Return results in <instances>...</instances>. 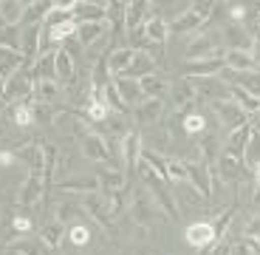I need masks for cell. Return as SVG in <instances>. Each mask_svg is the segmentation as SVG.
Instances as JSON below:
<instances>
[{
  "label": "cell",
  "instance_id": "obj_1",
  "mask_svg": "<svg viewBox=\"0 0 260 255\" xmlns=\"http://www.w3.org/2000/svg\"><path fill=\"white\" fill-rule=\"evenodd\" d=\"M139 170L144 173V184H147V190H153V199H156V204L161 207V213L167 218H173V221H178V204H176V196L167 190V182H164L158 173H153L144 162H139Z\"/></svg>",
  "mask_w": 260,
  "mask_h": 255
},
{
  "label": "cell",
  "instance_id": "obj_2",
  "mask_svg": "<svg viewBox=\"0 0 260 255\" xmlns=\"http://www.w3.org/2000/svg\"><path fill=\"white\" fill-rule=\"evenodd\" d=\"M77 133H79V145H82V156L85 159H91V162H96V164H113L102 133L88 131V128H85V122L77 125ZM113 167H116V164H113Z\"/></svg>",
  "mask_w": 260,
  "mask_h": 255
},
{
  "label": "cell",
  "instance_id": "obj_3",
  "mask_svg": "<svg viewBox=\"0 0 260 255\" xmlns=\"http://www.w3.org/2000/svg\"><path fill=\"white\" fill-rule=\"evenodd\" d=\"M34 85H31V77H28V68H17L12 77L6 79V91H3V105H20L26 102V97H31Z\"/></svg>",
  "mask_w": 260,
  "mask_h": 255
},
{
  "label": "cell",
  "instance_id": "obj_4",
  "mask_svg": "<svg viewBox=\"0 0 260 255\" xmlns=\"http://www.w3.org/2000/svg\"><path fill=\"white\" fill-rule=\"evenodd\" d=\"M184 241H187L189 249H207L218 241V233H215V224L209 218H201V221L187 224L184 230Z\"/></svg>",
  "mask_w": 260,
  "mask_h": 255
},
{
  "label": "cell",
  "instance_id": "obj_5",
  "mask_svg": "<svg viewBox=\"0 0 260 255\" xmlns=\"http://www.w3.org/2000/svg\"><path fill=\"white\" fill-rule=\"evenodd\" d=\"M142 133L139 131H127L119 142V159H122V167L127 173L139 170V162H142Z\"/></svg>",
  "mask_w": 260,
  "mask_h": 255
},
{
  "label": "cell",
  "instance_id": "obj_6",
  "mask_svg": "<svg viewBox=\"0 0 260 255\" xmlns=\"http://www.w3.org/2000/svg\"><path fill=\"white\" fill-rule=\"evenodd\" d=\"M223 57H212V60H192L184 63V79H207V77H218L223 71Z\"/></svg>",
  "mask_w": 260,
  "mask_h": 255
},
{
  "label": "cell",
  "instance_id": "obj_7",
  "mask_svg": "<svg viewBox=\"0 0 260 255\" xmlns=\"http://www.w3.org/2000/svg\"><path fill=\"white\" fill-rule=\"evenodd\" d=\"M209 105H212L215 117L221 119V125H223V128H229V131H235V128H241L243 122H249L246 114H243L232 99H218V102H209Z\"/></svg>",
  "mask_w": 260,
  "mask_h": 255
},
{
  "label": "cell",
  "instance_id": "obj_8",
  "mask_svg": "<svg viewBox=\"0 0 260 255\" xmlns=\"http://www.w3.org/2000/svg\"><path fill=\"white\" fill-rule=\"evenodd\" d=\"M218 40H221V34L195 37L192 43L187 46V63H192V60H212V57H221V51H218Z\"/></svg>",
  "mask_w": 260,
  "mask_h": 255
},
{
  "label": "cell",
  "instance_id": "obj_9",
  "mask_svg": "<svg viewBox=\"0 0 260 255\" xmlns=\"http://www.w3.org/2000/svg\"><path fill=\"white\" fill-rule=\"evenodd\" d=\"M133 213H136V221L144 224V227H150L156 218H164L161 207L156 202H150L144 190H136V196H133Z\"/></svg>",
  "mask_w": 260,
  "mask_h": 255
},
{
  "label": "cell",
  "instance_id": "obj_10",
  "mask_svg": "<svg viewBox=\"0 0 260 255\" xmlns=\"http://www.w3.org/2000/svg\"><path fill=\"white\" fill-rule=\"evenodd\" d=\"M198 97H207L209 102L218 99H229V82H221L218 77H207V79H189Z\"/></svg>",
  "mask_w": 260,
  "mask_h": 255
},
{
  "label": "cell",
  "instance_id": "obj_11",
  "mask_svg": "<svg viewBox=\"0 0 260 255\" xmlns=\"http://www.w3.org/2000/svg\"><path fill=\"white\" fill-rule=\"evenodd\" d=\"M150 9H153L150 3H124V32L127 34H142Z\"/></svg>",
  "mask_w": 260,
  "mask_h": 255
},
{
  "label": "cell",
  "instance_id": "obj_12",
  "mask_svg": "<svg viewBox=\"0 0 260 255\" xmlns=\"http://www.w3.org/2000/svg\"><path fill=\"white\" fill-rule=\"evenodd\" d=\"M150 74H156V60L150 57L144 48H139L136 51V57H133V63H130L127 68H124V74H119V77H127V79H144V77H150Z\"/></svg>",
  "mask_w": 260,
  "mask_h": 255
},
{
  "label": "cell",
  "instance_id": "obj_13",
  "mask_svg": "<svg viewBox=\"0 0 260 255\" xmlns=\"http://www.w3.org/2000/svg\"><path fill=\"white\" fill-rule=\"evenodd\" d=\"M43 193H46L43 173H31V170H28L26 182H23V187H20V193H17V204H37L40 199H43Z\"/></svg>",
  "mask_w": 260,
  "mask_h": 255
},
{
  "label": "cell",
  "instance_id": "obj_14",
  "mask_svg": "<svg viewBox=\"0 0 260 255\" xmlns=\"http://www.w3.org/2000/svg\"><path fill=\"white\" fill-rule=\"evenodd\" d=\"M144 37H147L150 43H156V46L161 48V54H164V46H167V37H170L167 17H161V14H150L147 23H144Z\"/></svg>",
  "mask_w": 260,
  "mask_h": 255
},
{
  "label": "cell",
  "instance_id": "obj_15",
  "mask_svg": "<svg viewBox=\"0 0 260 255\" xmlns=\"http://www.w3.org/2000/svg\"><path fill=\"white\" fill-rule=\"evenodd\" d=\"M223 57V66L229 68V71H238V74H249L257 68V63H254L252 51H241V48H226V51L221 54Z\"/></svg>",
  "mask_w": 260,
  "mask_h": 255
},
{
  "label": "cell",
  "instance_id": "obj_16",
  "mask_svg": "<svg viewBox=\"0 0 260 255\" xmlns=\"http://www.w3.org/2000/svg\"><path fill=\"white\" fill-rule=\"evenodd\" d=\"M28 77H31V85L37 82H57V71H54V51L40 54L34 60V66L28 68Z\"/></svg>",
  "mask_w": 260,
  "mask_h": 255
},
{
  "label": "cell",
  "instance_id": "obj_17",
  "mask_svg": "<svg viewBox=\"0 0 260 255\" xmlns=\"http://www.w3.org/2000/svg\"><path fill=\"white\" fill-rule=\"evenodd\" d=\"M54 71H57V82H74L77 79V63L65 46L54 51Z\"/></svg>",
  "mask_w": 260,
  "mask_h": 255
},
{
  "label": "cell",
  "instance_id": "obj_18",
  "mask_svg": "<svg viewBox=\"0 0 260 255\" xmlns=\"http://www.w3.org/2000/svg\"><path fill=\"white\" fill-rule=\"evenodd\" d=\"M133 57H136V48L133 46L113 48V51H108V57H105V68H108L111 77H119V74H124V68L133 63Z\"/></svg>",
  "mask_w": 260,
  "mask_h": 255
},
{
  "label": "cell",
  "instance_id": "obj_19",
  "mask_svg": "<svg viewBox=\"0 0 260 255\" xmlns=\"http://www.w3.org/2000/svg\"><path fill=\"white\" fill-rule=\"evenodd\" d=\"M108 32H111L108 23H77V40L85 48H93L102 37H108Z\"/></svg>",
  "mask_w": 260,
  "mask_h": 255
},
{
  "label": "cell",
  "instance_id": "obj_20",
  "mask_svg": "<svg viewBox=\"0 0 260 255\" xmlns=\"http://www.w3.org/2000/svg\"><path fill=\"white\" fill-rule=\"evenodd\" d=\"M252 128H254L252 122H243L241 128L229 131V142H226V151L223 153H229L232 159H241L243 162V151H246V142H249V136H252Z\"/></svg>",
  "mask_w": 260,
  "mask_h": 255
},
{
  "label": "cell",
  "instance_id": "obj_21",
  "mask_svg": "<svg viewBox=\"0 0 260 255\" xmlns=\"http://www.w3.org/2000/svg\"><path fill=\"white\" fill-rule=\"evenodd\" d=\"M54 190H59V193H82V196H88V193H96V190H99V179L96 176L62 179V182L54 184Z\"/></svg>",
  "mask_w": 260,
  "mask_h": 255
},
{
  "label": "cell",
  "instance_id": "obj_22",
  "mask_svg": "<svg viewBox=\"0 0 260 255\" xmlns=\"http://www.w3.org/2000/svg\"><path fill=\"white\" fill-rule=\"evenodd\" d=\"M113 85H116L119 91V99H122L124 105H142L144 102V91L142 85L136 82V79H127V77H113Z\"/></svg>",
  "mask_w": 260,
  "mask_h": 255
},
{
  "label": "cell",
  "instance_id": "obj_23",
  "mask_svg": "<svg viewBox=\"0 0 260 255\" xmlns=\"http://www.w3.org/2000/svg\"><path fill=\"white\" fill-rule=\"evenodd\" d=\"M215 176L223 179V182H241L243 162H241V159H232L229 153H221L218 162H215Z\"/></svg>",
  "mask_w": 260,
  "mask_h": 255
},
{
  "label": "cell",
  "instance_id": "obj_24",
  "mask_svg": "<svg viewBox=\"0 0 260 255\" xmlns=\"http://www.w3.org/2000/svg\"><path fill=\"white\" fill-rule=\"evenodd\" d=\"M77 23H108V3H77Z\"/></svg>",
  "mask_w": 260,
  "mask_h": 255
},
{
  "label": "cell",
  "instance_id": "obj_25",
  "mask_svg": "<svg viewBox=\"0 0 260 255\" xmlns=\"http://www.w3.org/2000/svg\"><path fill=\"white\" fill-rule=\"evenodd\" d=\"M187 167H189V179L187 182L192 184L201 196H212V187H209V167L204 162H187Z\"/></svg>",
  "mask_w": 260,
  "mask_h": 255
},
{
  "label": "cell",
  "instance_id": "obj_26",
  "mask_svg": "<svg viewBox=\"0 0 260 255\" xmlns=\"http://www.w3.org/2000/svg\"><path fill=\"white\" fill-rule=\"evenodd\" d=\"M204 23H207V17H204V14H198L192 6H189V12H184L181 17H176V20H170V32L189 34V32H195V29H201Z\"/></svg>",
  "mask_w": 260,
  "mask_h": 255
},
{
  "label": "cell",
  "instance_id": "obj_27",
  "mask_svg": "<svg viewBox=\"0 0 260 255\" xmlns=\"http://www.w3.org/2000/svg\"><path fill=\"white\" fill-rule=\"evenodd\" d=\"M26 9H28V3H23V0H3L0 3V17H3L6 26H23Z\"/></svg>",
  "mask_w": 260,
  "mask_h": 255
},
{
  "label": "cell",
  "instance_id": "obj_28",
  "mask_svg": "<svg viewBox=\"0 0 260 255\" xmlns=\"http://www.w3.org/2000/svg\"><path fill=\"white\" fill-rule=\"evenodd\" d=\"M170 97H173V105H176V108H184V105L195 102L198 94H195L192 82L181 77V79H176V82H170Z\"/></svg>",
  "mask_w": 260,
  "mask_h": 255
},
{
  "label": "cell",
  "instance_id": "obj_29",
  "mask_svg": "<svg viewBox=\"0 0 260 255\" xmlns=\"http://www.w3.org/2000/svg\"><path fill=\"white\" fill-rule=\"evenodd\" d=\"M82 207L91 213V218L99 224V227L105 230V233H111V216L105 213V207H102V199L96 196V193H88V196L82 199Z\"/></svg>",
  "mask_w": 260,
  "mask_h": 255
},
{
  "label": "cell",
  "instance_id": "obj_30",
  "mask_svg": "<svg viewBox=\"0 0 260 255\" xmlns=\"http://www.w3.org/2000/svg\"><path fill=\"white\" fill-rule=\"evenodd\" d=\"M229 99H232V102L238 105L246 117H249V114H257L260 111V99L252 97V94H246L241 85H235V82H229Z\"/></svg>",
  "mask_w": 260,
  "mask_h": 255
},
{
  "label": "cell",
  "instance_id": "obj_31",
  "mask_svg": "<svg viewBox=\"0 0 260 255\" xmlns=\"http://www.w3.org/2000/svg\"><path fill=\"white\" fill-rule=\"evenodd\" d=\"M139 85H142V91H144V99H161L170 91V82L164 77H158V74H150V77L139 79Z\"/></svg>",
  "mask_w": 260,
  "mask_h": 255
},
{
  "label": "cell",
  "instance_id": "obj_32",
  "mask_svg": "<svg viewBox=\"0 0 260 255\" xmlns=\"http://www.w3.org/2000/svg\"><path fill=\"white\" fill-rule=\"evenodd\" d=\"M164 114V99H144L136 111L139 125H150V122H158Z\"/></svg>",
  "mask_w": 260,
  "mask_h": 255
},
{
  "label": "cell",
  "instance_id": "obj_33",
  "mask_svg": "<svg viewBox=\"0 0 260 255\" xmlns=\"http://www.w3.org/2000/svg\"><path fill=\"white\" fill-rule=\"evenodd\" d=\"M96 179H99V184H105V190H122L124 187V170L113 167V164H102Z\"/></svg>",
  "mask_w": 260,
  "mask_h": 255
},
{
  "label": "cell",
  "instance_id": "obj_34",
  "mask_svg": "<svg viewBox=\"0 0 260 255\" xmlns=\"http://www.w3.org/2000/svg\"><path fill=\"white\" fill-rule=\"evenodd\" d=\"M223 37L232 43L229 48H241V51H249V48H252V34H249L241 23H229V29L223 32Z\"/></svg>",
  "mask_w": 260,
  "mask_h": 255
},
{
  "label": "cell",
  "instance_id": "obj_35",
  "mask_svg": "<svg viewBox=\"0 0 260 255\" xmlns=\"http://www.w3.org/2000/svg\"><path fill=\"white\" fill-rule=\"evenodd\" d=\"M20 159L28 164V170L31 173H43V162H46V153H43V145L40 142H31L26 145L23 151H20Z\"/></svg>",
  "mask_w": 260,
  "mask_h": 255
},
{
  "label": "cell",
  "instance_id": "obj_36",
  "mask_svg": "<svg viewBox=\"0 0 260 255\" xmlns=\"http://www.w3.org/2000/svg\"><path fill=\"white\" fill-rule=\"evenodd\" d=\"M189 179L187 159L181 156H167V184H184Z\"/></svg>",
  "mask_w": 260,
  "mask_h": 255
},
{
  "label": "cell",
  "instance_id": "obj_37",
  "mask_svg": "<svg viewBox=\"0 0 260 255\" xmlns=\"http://www.w3.org/2000/svg\"><path fill=\"white\" fill-rule=\"evenodd\" d=\"M17 68H23V54L0 46V77L9 79L14 71H17Z\"/></svg>",
  "mask_w": 260,
  "mask_h": 255
},
{
  "label": "cell",
  "instance_id": "obj_38",
  "mask_svg": "<svg viewBox=\"0 0 260 255\" xmlns=\"http://www.w3.org/2000/svg\"><path fill=\"white\" fill-rule=\"evenodd\" d=\"M48 12H51V3H48V0H40V3H28L26 17H23V26H40L43 20H48Z\"/></svg>",
  "mask_w": 260,
  "mask_h": 255
},
{
  "label": "cell",
  "instance_id": "obj_39",
  "mask_svg": "<svg viewBox=\"0 0 260 255\" xmlns=\"http://www.w3.org/2000/svg\"><path fill=\"white\" fill-rule=\"evenodd\" d=\"M12 252H20V255H51V249L40 238H20V241L12 244Z\"/></svg>",
  "mask_w": 260,
  "mask_h": 255
},
{
  "label": "cell",
  "instance_id": "obj_40",
  "mask_svg": "<svg viewBox=\"0 0 260 255\" xmlns=\"http://www.w3.org/2000/svg\"><path fill=\"white\" fill-rule=\"evenodd\" d=\"M40 241L46 244L48 249H57L59 244L65 241V227H62V224H57V221L48 224V227H43V230H40Z\"/></svg>",
  "mask_w": 260,
  "mask_h": 255
},
{
  "label": "cell",
  "instance_id": "obj_41",
  "mask_svg": "<svg viewBox=\"0 0 260 255\" xmlns=\"http://www.w3.org/2000/svg\"><path fill=\"white\" fill-rule=\"evenodd\" d=\"M181 131L187 136H198V133L207 131V117L204 114H184L181 117Z\"/></svg>",
  "mask_w": 260,
  "mask_h": 255
},
{
  "label": "cell",
  "instance_id": "obj_42",
  "mask_svg": "<svg viewBox=\"0 0 260 255\" xmlns=\"http://www.w3.org/2000/svg\"><path fill=\"white\" fill-rule=\"evenodd\" d=\"M102 207H105V213L108 216H122L124 213V196H122V190H108L105 193V199H102Z\"/></svg>",
  "mask_w": 260,
  "mask_h": 255
},
{
  "label": "cell",
  "instance_id": "obj_43",
  "mask_svg": "<svg viewBox=\"0 0 260 255\" xmlns=\"http://www.w3.org/2000/svg\"><path fill=\"white\" fill-rule=\"evenodd\" d=\"M65 241L71 244V247H85V244L91 241V230L85 227V224H71V227L65 230Z\"/></svg>",
  "mask_w": 260,
  "mask_h": 255
},
{
  "label": "cell",
  "instance_id": "obj_44",
  "mask_svg": "<svg viewBox=\"0 0 260 255\" xmlns=\"http://www.w3.org/2000/svg\"><path fill=\"white\" fill-rule=\"evenodd\" d=\"M243 162H246V167L260 162V128H252V136H249L246 151H243Z\"/></svg>",
  "mask_w": 260,
  "mask_h": 255
},
{
  "label": "cell",
  "instance_id": "obj_45",
  "mask_svg": "<svg viewBox=\"0 0 260 255\" xmlns=\"http://www.w3.org/2000/svg\"><path fill=\"white\" fill-rule=\"evenodd\" d=\"M31 97L37 99V102H54V99L59 97V82H37Z\"/></svg>",
  "mask_w": 260,
  "mask_h": 255
},
{
  "label": "cell",
  "instance_id": "obj_46",
  "mask_svg": "<svg viewBox=\"0 0 260 255\" xmlns=\"http://www.w3.org/2000/svg\"><path fill=\"white\" fill-rule=\"evenodd\" d=\"M235 85H241L246 94H252V97L260 99V74L257 71H249V74H238V79H235Z\"/></svg>",
  "mask_w": 260,
  "mask_h": 255
},
{
  "label": "cell",
  "instance_id": "obj_47",
  "mask_svg": "<svg viewBox=\"0 0 260 255\" xmlns=\"http://www.w3.org/2000/svg\"><path fill=\"white\" fill-rule=\"evenodd\" d=\"M34 108L28 102H20V105H14L12 108V119H14V125H20V128H26V125H31L34 122Z\"/></svg>",
  "mask_w": 260,
  "mask_h": 255
},
{
  "label": "cell",
  "instance_id": "obj_48",
  "mask_svg": "<svg viewBox=\"0 0 260 255\" xmlns=\"http://www.w3.org/2000/svg\"><path fill=\"white\" fill-rule=\"evenodd\" d=\"M226 12H229V17H232V23H241L243 26V17L252 12V6H246V3H232V6H226Z\"/></svg>",
  "mask_w": 260,
  "mask_h": 255
},
{
  "label": "cell",
  "instance_id": "obj_49",
  "mask_svg": "<svg viewBox=\"0 0 260 255\" xmlns=\"http://www.w3.org/2000/svg\"><path fill=\"white\" fill-rule=\"evenodd\" d=\"M31 218H26V216H14L12 218V230H14V233H20V236H26V233H28V230H31Z\"/></svg>",
  "mask_w": 260,
  "mask_h": 255
},
{
  "label": "cell",
  "instance_id": "obj_50",
  "mask_svg": "<svg viewBox=\"0 0 260 255\" xmlns=\"http://www.w3.org/2000/svg\"><path fill=\"white\" fill-rule=\"evenodd\" d=\"M229 255H252V247H249L246 238H243V241H235L232 247H229Z\"/></svg>",
  "mask_w": 260,
  "mask_h": 255
},
{
  "label": "cell",
  "instance_id": "obj_51",
  "mask_svg": "<svg viewBox=\"0 0 260 255\" xmlns=\"http://www.w3.org/2000/svg\"><path fill=\"white\" fill-rule=\"evenodd\" d=\"M252 57H254V63L260 66V29H252Z\"/></svg>",
  "mask_w": 260,
  "mask_h": 255
},
{
  "label": "cell",
  "instance_id": "obj_52",
  "mask_svg": "<svg viewBox=\"0 0 260 255\" xmlns=\"http://www.w3.org/2000/svg\"><path fill=\"white\" fill-rule=\"evenodd\" d=\"M246 238H260V216L249 221V227H246Z\"/></svg>",
  "mask_w": 260,
  "mask_h": 255
},
{
  "label": "cell",
  "instance_id": "obj_53",
  "mask_svg": "<svg viewBox=\"0 0 260 255\" xmlns=\"http://www.w3.org/2000/svg\"><path fill=\"white\" fill-rule=\"evenodd\" d=\"M14 153L12 151H0V167H9V164H14Z\"/></svg>",
  "mask_w": 260,
  "mask_h": 255
},
{
  "label": "cell",
  "instance_id": "obj_54",
  "mask_svg": "<svg viewBox=\"0 0 260 255\" xmlns=\"http://www.w3.org/2000/svg\"><path fill=\"white\" fill-rule=\"evenodd\" d=\"M3 91H6V79L0 77V105H3Z\"/></svg>",
  "mask_w": 260,
  "mask_h": 255
},
{
  "label": "cell",
  "instance_id": "obj_55",
  "mask_svg": "<svg viewBox=\"0 0 260 255\" xmlns=\"http://www.w3.org/2000/svg\"><path fill=\"white\" fill-rule=\"evenodd\" d=\"M254 29H260V14H257V23H254Z\"/></svg>",
  "mask_w": 260,
  "mask_h": 255
},
{
  "label": "cell",
  "instance_id": "obj_56",
  "mask_svg": "<svg viewBox=\"0 0 260 255\" xmlns=\"http://www.w3.org/2000/svg\"><path fill=\"white\" fill-rule=\"evenodd\" d=\"M9 255H20V252H12V249H9Z\"/></svg>",
  "mask_w": 260,
  "mask_h": 255
}]
</instances>
